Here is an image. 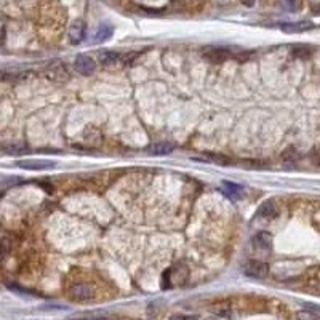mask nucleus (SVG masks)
Here are the masks:
<instances>
[{
	"mask_svg": "<svg viewBox=\"0 0 320 320\" xmlns=\"http://www.w3.org/2000/svg\"><path fill=\"white\" fill-rule=\"evenodd\" d=\"M69 298L74 301H79V303H83V301H92L96 298V288L92 284H75L69 288Z\"/></svg>",
	"mask_w": 320,
	"mask_h": 320,
	"instance_id": "obj_1",
	"label": "nucleus"
},
{
	"mask_svg": "<svg viewBox=\"0 0 320 320\" xmlns=\"http://www.w3.org/2000/svg\"><path fill=\"white\" fill-rule=\"evenodd\" d=\"M243 274L252 279H264L269 275V264L259 259H250L242 267Z\"/></svg>",
	"mask_w": 320,
	"mask_h": 320,
	"instance_id": "obj_2",
	"label": "nucleus"
},
{
	"mask_svg": "<svg viewBox=\"0 0 320 320\" xmlns=\"http://www.w3.org/2000/svg\"><path fill=\"white\" fill-rule=\"evenodd\" d=\"M74 66H75L77 72H80L82 75H92L96 70L95 60L88 55H77Z\"/></svg>",
	"mask_w": 320,
	"mask_h": 320,
	"instance_id": "obj_3",
	"label": "nucleus"
},
{
	"mask_svg": "<svg viewBox=\"0 0 320 320\" xmlns=\"http://www.w3.org/2000/svg\"><path fill=\"white\" fill-rule=\"evenodd\" d=\"M18 166L29 171H45L53 170L56 163L51 162V160H21V162H18Z\"/></svg>",
	"mask_w": 320,
	"mask_h": 320,
	"instance_id": "obj_4",
	"label": "nucleus"
},
{
	"mask_svg": "<svg viewBox=\"0 0 320 320\" xmlns=\"http://www.w3.org/2000/svg\"><path fill=\"white\" fill-rule=\"evenodd\" d=\"M230 56H232V53L227 48H223V47H210L207 50H203V58L210 63H223L229 60Z\"/></svg>",
	"mask_w": 320,
	"mask_h": 320,
	"instance_id": "obj_5",
	"label": "nucleus"
},
{
	"mask_svg": "<svg viewBox=\"0 0 320 320\" xmlns=\"http://www.w3.org/2000/svg\"><path fill=\"white\" fill-rule=\"evenodd\" d=\"M253 247L261 253H269L272 248V235L267 230H261L253 237Z\"/></svg>",
	"mask_w": 320,
	"mask_h": 320,
	"instance_id": "obj_6",
	"label": "nucleus"
},
{
	"mask_svg": "<svg viewBox=\"0 0 320 320\" xmlns=\"http://www.w3.org/2000/svg\"><path fill=\"white\" fill-rule=\"evenodd\" d=\"M85 29H87V26L82 19L72 21V24H70V28H69V40L74 45L80 43L83 40V37H85Z\"/></svg>",
	"mask_w": 320,
	"mask_h": 320,
	"instance_id": "obj_7",
	"label": "nucleus"
},
{
	"mask_svg": "<svg viewBox=\"0 0 320 320\" xmlns=\"http://www.w3.org/2000/svg\"><path fill=\"white\" fill-rule=\"evenodd\" d=\"M223 194L226 195L230 200H239V198L243 197V188L240 184L230 183V181H224L223 183Z\"/></svg>",
	"mask_w": 320,
	"mask_h": 320,
	"instance_id": "obj_8",
	"label": "nucleus"
},
{
	"mask_svg": "<svg viewBox=\"0 0 320 320\" xmlns=\"http://www.w3.org/2000/svg\"><path fill=\"white\" fill-rule=\"evenodd\" d=\"M314 28V23L311 21H296V23H285L280 24V29L287 34H294V32H304Z\"/></svg>",
	"mask_w": 320,
	"mask_h": 320,
	"instance_id": "obj_9",
	"label": "nucleus"
},
{
	"mask_svg": "<svg viewBox=\"0 0 320 320\" xmlns=\"http://www.w3.org/2000/svg\"><path fill=\"white\" fill-rule=\"evenodd\" d=\"M277 213H279V208H277V203L274 200L264 202L258 210V216L264 218V220H272V218L277 216Z\"/></svg>",
	"mask_w": 320,
	"mask_h": 320,
	"instance_id": "obj_10",
	"label": "nucleus"
},
{
	"mask_svg": "<svg viewBox=\"0 0 320 320\" xmlns=\"http://www.w3.org/2000/svg\"><path fill=\"white\" fill-rule=\"evenodd\" d=\"M112 37V28L109 24H101L98 31H96V34L95 37L92 38V43L96 45V43H102V42H106L109 40V38Z\"/></svg>",
	"mask_w": 320,
	"mask_h": 320,
	"instance_id": "obj_11",
	"label": "nucleus"
},
{
	"mask_svg": "<svg viewBox=\"0 0 320 320\" xmlns=\"http://www.w3.org/2000/svg\"><path fill=\"white\" fill-rule=\"evenodd\" d=\"M173 151V144L170 143H159L149 147V152L154 154V156H166Z\"/></svg>",
	"mask_w": 320,
	"mask_h": 320,
	"instance_id": "obj_12",
	"label": "nucleus"
},
{
	"mask_svg": "<svg viewBox=\"0 0 320 320\" xmlns=\"http://www.w3.org/2000/svg\"><path fill=\"white\" fill-rule=\"evenodd\" d=\"M298 159H299V154L294 147H288V149H285V152L282 154V160H284L285 163H294Z\"/></svg>",
	"mask_w": 320,
	"mask_h": 320,
	"instance_id": "obj_13",
	"label": "nucleus"
},
{
	"mask_svg": "<svg viewBox=\"0 0 320 320\" xmlns=\"http://www.w3.org/2000/svg\"><path fill=\"white\" fill-rule=\"evenodd\" d=\"M98 60L102 64H111L119 60V53H115V51H101L98 55Z\"/></svg>",
	"mask_w": 320,
	"mask_h": 320,
	"instance_id": "obj_14",
	"label": "nucleus"
},
{
	"mask_svg": "<svg viewBox=\"0 0 320 320\" xmlns=\"http://www.w3.org/2000/svg\"><path fill=\"white\" fill-rule=\"evenodd\" d=\"M296 319L298 320H320V316L314 314L311 311H299L296 314Z\"/></svg>",
	"mask_w": 320,
	"mask_h": 320,
	"instance_id": "obj_15",
	"label": "nucleus"
},
{
	"mask_svg": "<svg viewBox=\"0 0 320 320\" xmlns=\"http://www.w3.org/2000/svg\"><path fill=\"white\" fill-rule=\"evenodd\" d=\"M309 285L314 287L316 290L320 291V267L314 269V275H311V280H309Z\"/></svg>",
	"mask_w": 320,
	"mask_h": 320,
	"instance_id": "obj_16",
	"label": "nucleus"
},
{
	"mask_svg": "<svg viewBox=\"0 0 320 320\" xmlns=\"http://www.w3.org/2000/svg\"><path fill=\"white\" fill-rule=\"evenodd\" d=\"M8 252H10V242L8 239L2 237V239H0V259H2Z\"/></svg>",
	"mask_w": 320,
	"mask_h": 320,
	"instance_id": "obj_17",
	"label": "nucleus"
},
{
	"mask_svg": "<svg viewBox=\"0 0 320 320\" xmlns=\"http://www.w3.org/2000/svg\"><path fill=\"white\" fill-rule=\"evenodd\" d=\"M170 320H198L195 316H173Z\"/></svg>",
	"mask_w": 320,
	"mask_h": 320,
	"instance_id": "obj_18",
	"label": "nucleus"
},
{
	"mask_svg": "<svg viewBox=\"0 0 320 320\" xmlns=\"http://www.w3.org/2000/svg\"><path fill=\"white\" fill-rule=\"evenodd\" d=\"M240 2L245 6H253L255 5V0H240Z\"/></svg>",
	"mask_w": 320,
	"mask_h": 320,
	"instance_id": "obj_19",
	"label": "nucleus"
},
{
	"mask_svg": "<svg viewBox=\"0 0 320 320\" xmlns=\"http://www.w3.org/2000/svg\"><path fill=\"white\" fill-rule=\"evenodd\" d=\"M95 320H107V319H95Z\"/></svg>",
	"mask_w": 320,
	"mask_h": 320,
	"instance_id": "obj_20",
	"label": "nucleus"
},
{
	"mask_svg": "<svg viewBox=\"0 0 320 320\" xmlns=\"http://www.w3.org/2000/svg\"><path fill=\"white\" fill-rule=\"evenodd\" d=\"M138 320H139V319H138Z\"/></svg>",
	"mask_w": 320,
	"mask_h": 320,
	"instance_id": "obj_21",
	"label": "nucleus"
}]
</instances>
